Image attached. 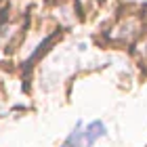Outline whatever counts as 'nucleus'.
<instances>
[{
  "label": "nucleus",
  "instance_id": "obj_2",
  "mask_svg": "<svg viewBox=\"0 0 147 147\" xmlns=\"http://www.w3.org/2000/svg\"><path fill=\"white\" fill-rule=\"evenodd\" d=\"M82 120H78L76 122V126H74V130L69 132V137L63 141V145L61 147H84V143H82Z\"/></svg>",
  "mask_w": 147,
  "mask_h": 147
},
{
  "label": "nucleus",
  "instance_id": "obj_1",
  "mask_svg": "<svg viewBox=\"0 0 147 147\" xmlns=\"http://www.w3.org/2000/svg\"><path fill=\"white\" fill-rule=\"evenodd\" d=\"M107 135V128L101 120H92L88 124H82V143L84 147H90L92 143H97L101 137Z\"/></svg>",
  "mask_w": 147,
  "mask_h": 147
}]
</instances>
